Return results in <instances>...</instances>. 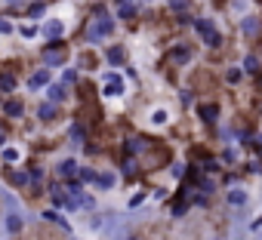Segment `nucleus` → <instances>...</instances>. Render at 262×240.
Instances as JSON below:
<instances>
[{"label": "nucleus", "mask_w": 262, "mask_h": 240, "mask_svg": "<svg viewBox=\"0 0 262 240\" xmlns=\"http://www.w3.org/2000/svg\"><path fill=\"white\" fill-rule=\"evenodd\" d=\"M7 228H10V231H19V228H22V219H19V215H10V219H7Z\"/></svg>", "instance_id": "15"}, {"label": "nucleus", "mask_w": 262, "mask_h": 240, "mask_svg": "<svg viewBox=\"0 0 262 240\" xmlns=\"http://www.w3.org/2000/svg\"><path fill=\"white\" fill-rule=\"evenodd\" d=\"M43 59H47V65H62V62H65V43L47 46V50H43Z\"/></svg>", "instance_id": "3"}, {"label": "nucleus", "mask_w": 262, "mask_h": 240, "mask_svg": "<svg viewBox=\"0 0 262 240\" xmlns=\"http://www.w3.org/2000/svg\"><path fill=\"white\" fill-rule=\"evenodd\" d=\"M170 10H188V0H167Z\"/></svg>", "instance_id": "16"}, {"label": "nucleus", "mask_w": 262, "mask_h": 240, "mask_svg": "<svg viewBox=\"0 0 262 240\" xmlns=\"http://www.w3.org/2000/svg\"><path fill=\"white\" fill-rule=\"evenodd\" d=\"M102 92H105V95H120V92H123V80H120V77H108V80L102 83Z\"/></svg>", "instance_id": "4"}, {"label": "nucleus", "mask_w": 262, "mask_h": 240, "mask_svg": "<svg viewBox=\"0 0 262 240\" xmlns=\"http://www.w3.org/2000/svg\"><path fill=\"white\" fill-rule=\"evenodd\" d=\"M241 80V71H228V83H237Z\"/></svg>", "instance_id": "27"}, {"label": "nucleus", "mask_w": 262, "mask_h": 240, "mask_svg": "<svg viewBox=\"0 0 262 240\" xmlns=\"http://www.w3.org/2000/svg\"><path fill=\"white\" fill-rule=\"evenodd\" d=\"M108 59H111L114 65H120V62H123V46H111V50H108Z\"/></svg>", "instance_id": "10"}, {"label": "nucleus", "mask_w": 262, "mask_h": 240, "mask_svg": "<svg viewBox=\"0 0 262 240\" xmlns=\"http://www.w3.org/2000/svg\"><path fill=\"white\" fill-rule=\"evenodd\" d=\"M10 31H13V25L7 19H0V34H10Z\"/></svg>", "instance_id": "24"}, {"label": "nucleus", "mask_w": 262, "mask_h": 240, "mask_svg": "<svg viewBox=\"0 0 262 240\" xmlns=\"http://www.w3.org/2000/svg\"><path fill=\"white\" fill-rule=\"evenodd\" d=\"M247 71H259V62L256 59H247Z\"/></svg>", "instance_id": "26"}, {"label": "nucleus", "mask_w": 262, "mask_h": 240, "mask_svg": "<svg viewBox=\"0 0 262 240\" xmlns=\"http://www.w3.org/2000/svg\"><path fill=\"white\" fill-rule=\"evenodd\" d=\"M170 59L182 65V62H188V50H185V46H176V50H170Z\"/></svg>", "instance_id": "6"}, {"label": "nucleus", "mask_w": 262, "mask_h": 240, "mask_svg": "<svg viewBox=\"0 0 262 240\" xmlns=\"http://www.w3.org/2000/svg\"><path fill=\"white\" fill-rule=\"evenodd\" d=\"M4 136H7V133H4V127H0V145H4Z\"/></svg>", "instance_id": "28"}, {"label": "nucleus", "mask_w": 262, "mask_h": 240, "mask_svg": "<svg viewBox=\"0 0 262 240\" xmlns=\"http://www.w3.org/2000/svg\"><path fill=\"white\" fill-rule=\"evenodd\" d=\"M62 31H65L62 22H50V25H47V37H62Z\"/></svg>", "instance_id": "9"}, {"label": "nucleus", "mask_w": 262, "mask_h": 240, "mask_svg": "<svg viewBox=\"0 0 262 240\" xmlns=\"http://www.w3.org/2000/svg\"><path fill=\"white\" fill-rule=\"evenodd\" d=\"M194 28L201 31V37H204V43H210V46H219V34H216V28L207 22V19H198L194 22Z\"/></svg>", "instance_id": "2"}, {"label": "nucleus", "mask_w": 262, "mask_h": 240, "mask_svg": "<svg viewBox=\"0 0 262 240\" xmlns=\"http://www.w3.org/2000/svg\"><path fill=\"white\" fill-rule=\"evenodd\" d=\"M37 114H40L43 120H50V117H53V105H40V111H37Z\"/></svg>", "instance_id": "19"}, {"label": "nucleus", "mask_w": 262, "mask_h": 240, "mask_svg": "<svg viewBox=\"0 0 262 240\" xmlns=\"http://www.w3.org/2000/svg\"><path fill=\"white\" fill-rule=\"evenodd\" d=\"M228 200H231V203H244V200H247V194H244V191H231V194H228Z\"/></svg>", "instance_id": "18"}, {"label": "nucleus", "mask_w": 262, "mask_h": 240, "mask_svg": "<svg viewBox=\"0 0 262 240\" xmlns=\"http://www.w3.org/2000/svg\"><path fill=\"white\" fill-rule=\"evenodd\" d=\"M50 99H53V102L65 99V83H62V86H53V89H50Z\"/></svg>", "instance_id": "13"}, {"label": "nucleus", "mask_w": 262, "mask_h": 240, "mask_svg": "<svg viewBox=\"0 0 262 240\" xmlns=\"http://www.w3.org/2000/svg\"><path fill=\"white\" fill-rule=\"evenodd\" d=\"M0 89H4V92H13V89H16V77H13V74H4V77H0Z\"/></svg>", "instance_id": "7"}, {"label": "nucleus", "mask_w": 262, "mask_h": 240, "mask_svg": "<svg viewBox=\"0 0 262 240\" xmlns=\"http://www.w3.org/2000/svg\"><path fill=\"white\" fill-rule=\"evenodd\" d=\"M71 139L80 142V139H83V130H80V127H71Z\"/></svg>", "instance_id": "23"}, {"label": "nucleus", "mask_w": 262, "mask_h": 240, "mask_svg": "<svg viewBox=\"0 0 262 240\" xmlns=\"http://www.w3.org/2000/svg\"><path fill=\"white\" fill-rule=\"evenodd\" d=\"M4 160H7V163H19V160H22L19 148H4Z\"/></svg>", "instance_id": "8"}, {"label": "nucleus", "mask_w": 262, "mask_h": 240, "mask_svg": "<svg viewBox=\"0 0 262 240\" xmlns=\"http://www.w3.org/2000/svg\"><path fill=\"white\" fill-rule=\"evenodd\" d=\"M201 111H204V120H216V117H219L213 105H207V108H201Z\"/></svg>", "instance_id": "17"}, {"label": "nucleus", "mask_w": 262, "mask_h": 240, "mask_svg": "<svg viewBox=\"0 0 262 240\" xmlns=\"http://www.w3.org/2000/svg\"><path fill=\"white\" fill-rule=\"evenodd\" d=\"M40 13H43V4H34V7H31V10H28V16H34V19H37V16H40Z\"/></svg>", "instance_id": "22"}, {"label": "nucleus", "mask_w": 262, "mask_h": 240, "mask_svg": "<svg viewBox=\"0 0 262 240\" xmlns=\"http://www.w3.org/2000/svg\"><path fill=\"white\" fill-rule=\"evenodd\" d=\"M34 34H37V28H31V25L22 28V37H34Z\"/></svg>", "instance_id": "25"}, {"label": "nucleus", "mask_w": 262, "mask_h": 240, "mask_svg": "<svg viewBox=\"0 0 262 240\" xmlns=\"http://www.w3.org/2000/svg\"><path fill=\"white\" fill-rule=\"evenodd\" d=\"M111 28H114V19H111V16H105L102 10H96V19L90 22L86 34H90V40H102L105 34H111Z\"/></svg>", "instance_id": "1"}, {"label": "nucleus", "mask_w": 262, "mask_h": 240, "mask_svg": "<svg viewBox=\"0 0 262 240\" xmlns=\"http://www.w3.org/2000/svg\"><path fill=\"white\" fill-rule=\"evenodd\" d=\"M28 179H31L28 173H16V176H13V182H16V185H28Z\"/></svg>", "instance_id": "20"}, {"label": "nucleus", "mask_w": 262, "mask_h": 240, "mask_svg": "<svg viewBox=\"0 0 262 240\" xmlns=\"http://www.w3.org/2000/svg\"><path fill=\"white\" fill-rule=\"evenodd\" d=\"M7 114H10V117H19V114H22V102H10V105H7Z\"/></svg>", "instance_id": "14"}, {"label": "nucleus", "mask_w": 262, "mask_h": 240, "mask_svg": "<svg viewBox=\"0 0 262 240\" xmlns=\"http://www.w3.org/2000/svg\"><path fill=\"white\" fill-rule=\"evenodd\" d=\"M74 170H77V166H74V160H62V163H59V173H62V176H71Z\"/></svg>", "instance_id": "11"}, {"label": "nucleus", "mask_w": 262, "mask_h": 240, "mask_svg": "<svg viewBox=\"0 0 262 240\" xmlns=\"http://www.w3.org/2000/svg\"><path fill=\"white\" fill-rule=\"evenodd\" d=\"M164 120H167V111H155L151 114V124H164Z\"/></svg>", "instance_id": "21"}, {"label": "nucleus", "mask_w": 262, "mask_h": 240, "mask_svg": "<svg viewBox=\"0 0 262 240\" xmlns=\"http://www.w3.org/2000/svg\"><path fill=\"white\" fill-rule=\"evenodd\" d=\"M50 83V71H37L34 77H31V89H40V86H47Z\"/></svg>", "instance_id": "5"}, {"label": "nucleus", "mask_w": 262, "mask_h": 240, "mask_svg": "<svg viewBox=\"0 0 262 240\" xmlns=\"http://www.w3.org/2000/svg\"><path fill=\"white\" fill-rule=\"evenodd\" d=\"M117 7H120V16H133V7H129V0H117Z\"/></svg>", "instance_id": "12"}]
</instances>
